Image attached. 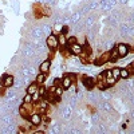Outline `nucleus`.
<instances>
[{
	"label": "nucleus",
	"instance_id": "f257e3e1",
	"mask_svg": "<svg viewBox=\"0 0 134 134\" xmlns=\"http://www.w3.org/2000/svg\"><path fill=\"white\" fill-rule=\"evenodd\" d=\"M74 111H75V109L67 103V105H64V106L60 109V117H62L64 121H71L72 117H74Z\"/></svg>",
	"mask_w": 134,
	"mask_h": 134
},
{
	"label": "nucleus",
	"instance_id": "f03ea898",
	"mask_svg": "<svg viewBox=\"0 0 134 134\" xmlns=\"http://www.w3.org/2000/svg\"><path fill=\"white\" fill-rule=\"evenodd\" d=\"M21 55H23L24 59H34V57L36 55V52H35V48H34L32 43L24 44V47L21 48Z\"/></svg>",
	"mask_w": 134,
	"mask_h": 134
},
{
	"label": "nucleus",
	"instance_id": "7ed1b4c3",
	"mask_svg": "<svg viewBox=\"0 0 134 134\" xmlns=\"http://www.w3.org/2000/svg\"><path fill=\"white\" fill-rule=\"evenodd\" d=\"M46 44L47 47L51 50V51H55L58 47H59V43H58V38L57 35H54V34H50V35L46 38Z\"/></svg>",
	"mask_w": 134,
	"mask_h": 134
},
{
	"label": "nucleus",
	"instance_id": "20e7f679",
	"mask_svg": "<svg viewBox=\"0 0 134 134\" xmlns=\"http://www.w3.org/2000/svg\"><path fill=\"white\" fill-rule=\"evenodd\" d=\"M74 82H75V75H74V74H66L62 79H60V86L66 90V88H69Z\"/></svg>",
	"mask_w": 134,
	"mask_h": 134
},
{
	"label": "nucleus",
	"instance_id": "39448f33",
	"mask_svg": "<svg viewBox=\"0 0 134 134\" xmlns=\"http://www.w3.org/2000/svg\"><path fill=\"white\" fill-rule=\"evenodd\" d=\"M28 119H30L32 126H35V127L42 126V114H39L38 111H32V113L28 115Z\"/></svg>",
	"mask_w": 134,
	"mask_h": 134
},
{
	"label": "nucleus",
	"instance_id": "423d86ee",
	"mask_svg": "<svg viewBox=\"0 0 134 134\" xmlns=\"http://www.w3.org/2000/svg\"><path fill=\"white\" fill-rule=\"evenodd\" d=\"M115 50H117L119 57L124 58V57H126V55L130 52V46H129V44H126V43H118L117 46H115Z\"/></svg>",
	"mask_w": 134,
	"mask_h": 134
},
{
	"label": "nucleus",
	"instance_id": "0eeeda50",
	"mask_svg": "<svg viewBox=\"0 0 134 134\" xmlns=\"http://www.w3.org/2000/svg\"><path fill=\"white\" fill-rule=\"evenodd\" d=\"M81 83L85 86V88L90 90V88H93V87L95 86V78H93L91 75H83Z\"/></svg>",
	"mask_w": 134,
	"mask_h": 134
},
{
	"label": "nucleus",
	"instance_id": "6e6552de",
	"mask_svg": "<svg viewBox=\"0 0 134 134\" xmlns=\"http://www.w3.org/2000/svg\"><path fill=\"white\" fill-rule=\"evenodd\" d=\"M14 79H15V76L9 75V74L3 75V76H2V86H3L4 88L12 87V85H14Z\"/></svg>",
	"mask_w": 134,
	"mask_h": 134
},
{
	"label": "nucleus",
	"instance_id": "1a4fd4ad",
	"mask_svg": "<svg viewBox=\"0 0 134 134\" xmlns=\"http://www.w3.org/2000/svg\"><path fill=\"white\" fill-rule=\"evenodd\" d=\"M130 24L129 21H124V23H119V36L122 38H127V34H129V28H130Z\"/></svg>",
	"mask_w": 134,
	"mask_h": 134
},
{
	"label": "nucleus",
	"instance_id": "9d476101",
	"mask_svg": "<svg viewBox=\"0 0 134 134\" xmlns=\"http://www.w3.org/2000/svg\"><path fill=\"white\" fill-rule=\"evenodd\" d=\"M31 38L32 39H46L44 38V35H43V30H42V27H34L32 30H31Z\"/></svg>",
	"mask_w": 134,
	"mask_h": 134
},
{
	"label": "nucleus",
	"instance_id": "9b49d317",
	"mask_svg": "<svg viewBox=\"0 0 134 134\" xmlns=\"http://www.w3.org/2000/svg\"><path fill=\"white\" fill-rule=\"evenodd\" d=\"M70 51H71V54L72 55H75V57H78V55H81L82 54V51H83V46L81 43H72V44H70Z\"/></svg>",
	"mask_w": 134,
	"mask_h": 134
},
{
	"label": "nucleus",
	"instance_id": "f8f14e48",
	"mask_svg": "<svg viewBox=\"0 0 134 134\" xmlns=\"http://www.w3.org/2000/svg\"><path fill=\"white\" fill-rule=\"evenodd\" d=\"M109 60H110V51H106V52H103L102 55H99V57L97 58V60H94V62H95V64H98V66H102V64L107 63Z\"/></svg>",
	"mask_w": 134,
	"mask_h": 134
},
{
	"label": "nucleus",
	"instance_id": "ddd939ff",
	"mask_svg": "<svg viewBox=\"0 0 134 134\" xmlns=\"http://www.w3.org/2000/svg\"><path fill=\"white\" fill-rule=\"evenodd\" d=\"M105 82H106L107 87H113L117 85V79H114L113 75H111V70H107L105 72Z\"/></svg>",
	"mask_w": 134,
	"mask_h": 134
},
{
	"label": "nucleus",
	"instance_id": "4468645a",
	"mask_svg": "<svg viewBox=\"0 0 134 134\" xmlns=\"http://www.w3.org/2000/svg\"><path fill=\"white\" fill-rule=\"evenodd\" d=\"M95 21H97V18H95L94 15H88V16L86 18V20H85V23H83V27H85L86 30H90L91 27L95 26Z\"/></svg>",
	"mask_w": 134,
	"mask_h": 134
},
{
	"label": "nucleus",
	"instance_id": "2eb2a0df",
	"mask_svg": "<svg viewBox=\"0 0 134 134\" xmlns=\"http://www.w3.org/2000/svg\"><path fill=\"white\" fill-rule=\"evenodd\" d=\"M64 28H66V26H63V23H54V26L51 27V30H52L51 34L58 36V35H60V34L64 32Z\"/></svg>",
	"mask_w": 134,
	"mask_h": 134
},
{
	"label": "nucleus",
	"instance_id": "dca6fc26",
	"mask_svg": "<svg viewBox=\"0 0 134 134\" xmlns=\"http://www.w3.org/2000/svg\"><path fill=\"white\" fill-rule=\"evenodd\" d=\"M62 131V126L59 122H54V124H51V126L47 129V133L48 134H59Z\"/></svg>",
	"mask_w": 134,
	"mask_h": 134
},
{
	"label": "nucleus",
	"instance_id": "f3484780",
	"mask_svg": "<svg viewBox=\"0 0 134 134\" xmlns=\"http://www.w3.org/2000/svg\"><path fill=\"white\" fill-rule=\"evenodd\" d=\"M50 69H51V60L50 59H44V60L40 62V66H39L40 72H46L47 74L50 71Z\"/></svg>",
	"mask_w": 134,
	"mask_h": 134
},
{
	"label": "nucleus",
	"instance_id": "a211bd4d",
	"mask_svg": "<svg viewBox=\"0 0 134 134\" xmlns=\"http://www.w3.org/2000/svg\"><path fill=\"white\" fill-rule=\"evenodd\" d=\"M82 12H81V11L79 9H78V11H75V12H72L71 14V16H70V23L71 24H78V23H79V20L82 19Z\"/></svg>",
	"mask_w": 134,
	"mask_h": 134
},
{
	"label": "nucleus",
	"instance_id": "6ab92c4d",
	"mask_svg": "<svg viewBox=\"0 0 134 134\" xmlns=\"http://www.w3.org/2000/svg\"><path fill=\"white\" fill-rule=\"evenodd\" d=\"M95 85H97V87L99 88L100 91H102V90H107V88H109L106 82H105V78H102V75L98 76V81H95Z\"/></svg>",
	"mask_w": 134,
	"mask_h": 134
},
{
	"label": "nucleus",
	"instance_id": "aec40b11",
	"mask_svg": "<svg viewBox=\"0 0 134 134\" xmlns=\"http://www.w3.org/2000/svg\"><path fill=\"white\" fill-rule=\"evenodd\" d=\"M46 78H47V74H46V72H39V74L35 75V82L38 83V86L44 85V82H46Z\"/></svg>",
	"mask_w": 134,
	"mask_h": 134
},
{
	"label": "nucleus",
	"instance_id": "412c9836",
	"mask_svg": "<svg viewBox=\"0 0 134 134\" xmlns=\"http://www.w3.org/2000/svg\"><path fill=\"white\" fill-rule=\"evenodd\" d=\"M87 99L90 100V102H93V103H95V102H98L99 100V95L95 93V91H93V88H90V91L87 93Z\"/></svg>",
	"mask_w": 134,
	"mask_h": 134
},
{
	"label": "nucleus",
	"instance_id": "4be33fe9",
	"mask_svg": "<svg viewBox=\"0 0 134 134\" xmlns=\"http://www.w3.org/2000/svg\"><path fill=\"white\" fill-rule=\"evenodd\" d=\"M100 109H102L105 113H110V111L113 110V105L110 103V100H102V103H100Z\"/></svg>",
	"mask_w": 134,
	"mask_h": 134
},
{
	"label": "nucleus",
	"instance_id": "5701e85b",
	"mask_svg": "<svg viewBox=\"0 0 134 134\" xmlns=\"http://www.w3.org/2000/svg\"><path fill=\"white\" fill-rule=\"evenodd\" d=\"M58 43H59V46L62 48H66V47H69V43H67V36L64 35V34H60L59 38H58Z\"/></svg>",
	"mask_w": 134,
	"mask_h": 134
},
{
	"label": "nucleus",
	"instance_id": "b1692460",
	"mask_svg": "<svg viewBox=\"0 0 134 134\" xmlns=\"http://www.w3.org/2000/svg\"><path fill=\"white\" fill-rule=\"evenodd\" d=\"M63 94H64V88H63L60 85H57V86H55V88H54V95L57 97V98H62Z\"/></svg>",
	"mask_w": 134,
	"mask_h": 134
},
{
	"label": "nucleus",
	"instance_id": "393cba45",
	"mask_svg": "<svg viewBox=\"0 0 134 134\" xmlns=\"http://www.w3.org/2000/svg\"><path fill=\"white\" fill-rule=\"evenodd\" d=\"M103 47H105V50L106 51H111L114 47H115V43H114V40L113 39H107L105 43H103Z\"/></svg>",
	"mask_w": 134,
	"mask_h": 134
},
{
	"label": "nucleus",
	"instance_id": "a878e982",
	"mask_svg": "<svg viewBox=\"0 0 134 134\" xmlns=\"http://www.w3.org/2000/svg\"><path fill=\"white\" fill-rule=\"evenodd\" d=\"M38 87H39V86H38V83H36V82H31V83L27 86V93L32 95L34 93H35V91L38 90Z\"/></svg>",
	"mask_w": 134,
	"mask_h": 134
},
{
	"label": "nucleus",
	"instance_id": "bb28decb",
	"mask_svg": "<svg viewBox=\"0 0 134 134\" xmlns=\"http://www.w3.org/2000/svg\"><path fill=\"white\" fill-rule=\"evenodd\" d=\"M121 57L118 55V52H117V50H115V47L110 51V60L109 62H118V59H119Z\"/></svg>",
	"mask_w": 134,
	"mask_h": 134
},
{
	"label": "nucleus",
	"instance_id": "cd10ccee",
	"mask_svg": "<svg viewBox=\"0 0 134 134\" xmlns=\"http://www.w3.org/2000/svg\"><path fill=\"white\" fill-rule=\"evenodd\" d=\"M130 78V71L127 69H121V72H119V79L125 81V79H129Z\"/></svg>",
	"mask_w": 134,
	"mask_h": 134
},
{
	"label": "nucleus",
	"instance_id": "c85d7f7f",
	"mask_svg": "<svg viewBox=\"0 0 134 134\" xmlns=\"http://www.w3.org/2000/svg\"><path fill=\"white\" fill-rule=\"evenodd\" d=\"M99 2H100V0H93V2L88 4V7H90V12L99 9Z\"/></svg>",
	"mask_w": 134,
	"mask_h": 134
},
{
	"label": "nucleus",
	"instance_id": "c756f323",
	"mask_svg": "<svg viewBox=\"0 0 134 134\" xmlns=\"http://www.w3.org/2000/svg\"><path fill=\"white\" fill-rule=\"evenodd\" d=\"M111 95L110 93H107V90H102V93L99 94V98H102V100H110L111 99Z\"/></svg>",
	"mask_w": 134,
	"mask_h": 134
},
{
	"label": "nucleus",
	"instance_id": "7c9ffc66",
	"mask_svg": "<svg viewBox=\"0 0 134 134\" xmlns=\"http://www.w3.org/2000/svg\"><path fill=\"white\" fill-rule=\"evenodd\" d=\"M42 30H43V35H44V38H47L50 34L52 32V30H51V26H48V24H44L43 27H42Z\"/></svg>",
	"mask_w": 134,
	"mask_h": 134
},
{
	"label": "nucleus",
	"instance_id": "2f4dec72",
	"mask_svg": "<svg viewBox=\"0 0 134 134\" xmlns=\"http://www.w3.org/2000/svg\"><path fill=\"white\" fill-rule=\"evenodd\" d=\"M119 72H121L119 67H114V69H111V75H113V78L117 79V81H119Z\"/></svg>",
	"mask_w": 134,
	"mask_h": 134
},
{
	"label": "nucleus",
	"instance_id": "473e14b6",
	"mask_svg": "<svg viewBox=\"0 0 134 134\" xmlns=\"http://www.w3.org/2000/svg\"><path fill=\"white\" fill-rule=\"evenodd\" d=\"M12 86H15L18 90H20V88H23V79H21V78H18V79H14V85Z\"/></svg>",
	"mask_w": 134,
	"mask_h": 134
},
{
	"label": "nucleus",
	"instance_id": "72a5a7b5",
	"mask_svg": "<svg viewBox=\"0 0 134 134\" xmlns=\"http://www.w3.org/2000/svg\"><path fill=\"white\" fill-rule=\"evenodd\" d=\"M100 121H102L100 115H99L98 113H93V115H91V124H93V125H97L98 122H100Z\"/></svg>",
	"mask_w": 134,
	"mask_h": 134
},
{
	"label": "nucleus",
	"instance_id": "f704fd0d",
	"mask_svg": "<svg viewBox=\"0 0 134 134\" xmlns=\"http://www.w3.org/2000/svg\"><path fill=\"white\" fill-rule=\"evenodd\" d=\"M21 102H23V103H26V105H28V103H32V95L27 93V94L23 97V99H21Z\"/></svg>",
	"mask_w": 134,
	"mask_h": 134
},
{
	"label": "nucleus",
	"instance_id": "c9c22d12",
	"mask_svg": "<svg viewBox=\"0 0 134 134\" xmlns=\"http://www.w3.org/2000/svg\"><path fill=\"white\" fill-rule=\"evenodd\" d=\"M40 99H42V95H40V94H39V91L36 90L35 93L32 94V103H36L38 100H40Z\"/></svg>",
	"mask_w": 134,
	"mask_h": 134
},
{
	"label": "nucleus",
	"instance_id": "e433bc0d",
	"mask_svg": "<svg viewBox=\"0 0 134 134\" xmlns=\"http://www.w3.org/2000/svg\"><path fill=\"white\" fill-rule=\"evenodd\" d=\"M78 40H76V38L75 36H70V38H67V43H69V46L70 44H72V43H76Z\"/></svg>",
	"mask_w": 134,
	"mask_h": 134
},
{
	"label": "nucleus",
	"instance_id": "4c0bfd02",
	"mask_svg": "<svg viewBox=\"0 0 134 134\" xmlns=\"http://www.w3.org/2000/svg\"><path fill=\"white\" fill-rule=\"evenodd\" d=\"M69 131H70L71 134H81V130L76 129V127H71V129H69Z\"/></svg>",
	"mask_w": 134,
	"mask_h": 134
},
{
	"label": "nucleus",
	"instance_id": "58836bf2",
	"mask_svg": "<svg viewBox=\"0 0 134 134\" xmlns=\"http://www.w3.org/2000/svg\"><path fill=\"white\" fill-rule=\"evenodd\" d=\"M129 23H131V24H134V11H133V12L130 14V16H129Z\"/></svg>",
	"mask_w": 134,
	"mask_h": 134
},
{
	"label": "nucleus",
	"instance_id": "ea45409f",
	"mask_svg": "<svg viewBox=\"0 0 134 134\" xmlns=\"http://www.w3.org/2000/svg\"><path fill=\"white\" fill-rule=\"evenodd\" d=\"M55 23H63V18L62 16H58L57 19H55Z\"/></svg>",
	"mask_w": 134,
	"mask_h": 134
},
{
	"label": "nucleus",
	"instance_id": "a19ab883",
	"mask_svg": "<svg viewBox=\"0 0 134 134\" xmlns=\"http://www.w3.org/2000/svg\"><path fill=\"white\" fill-rule=\"evenodd\" d=\"M118 3L122 4V5H126V4L129 3V0H118Z\"/></svg>",
	"mask_w": 134,
	"mask_h": 134
},
{
	"label": "nucleus",
	"instance_id": "79ce46f5",
	"mask_svg": "<svg viewBox=\"0 0 134 134\" xmlns=\"http://www.w3.org/2000/svg\"><path fill=\"white\" fill-rule=\"evenodd\" d=\"M130 117H131V118L134 119V107H133V109L130 110Z\"/></svg>",
	"mask_w": 134,
	"mask_h": 134
},
{
	"label": "nucleus",
	"instance_id": "37998d69",
	"mask_svg": "<svg viewBox=\"0 0 134 134\" xmlns=\"http://www.w3.org/2000/svg\"><path fill=\"white\" fill-rule=\"evenodd\" d=\"M130 102H131V106L134 107V94L131 95V98H130Z\"/></svg>",
	"mask_w": 134,
	"mask_h": 134
},
{
	"label": "nucleus",
	"instance_id": "c03bdc74",
	"mask_svg": "<svg viewBox=\"0 0 134 134\" xmlns=\"http://www.w3.org/2000/svg\"><path fill=\"white\" fill-rule=\"evenodd\" d=\"M113 2H115V3H117V4H118V0H113Z\"/></svg>",
	"mask_w": 134,
	"mask_h": 134
}]
</instances>
